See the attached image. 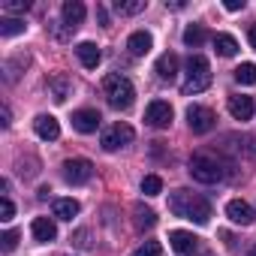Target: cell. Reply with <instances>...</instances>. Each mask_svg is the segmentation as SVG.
Returning a JSON list of instances; mask_svg holds the SVG:
<instances>
[{"label":"cell","instance_id":"22","mask_svg":"<svg viewBox=\"0 0 256 256\" xmlns=\"http://www.w3.org/2000/svg\"><path fill=\"white\" fill-rule=\"evenodd\" d=\"M133 223H136V229H151V226L157 223V214L139 202V205L133 208Z\"/></svg>","mask_w":256,"mask_h":256},{"label":"cell","instance_id":"17","mask_svg":"<svg viewBox=\"0 0 256 256\" xmlns=\"http://www.w3.org/2000/svg\"><path fill=\"white\" fill-rule=\"evenodd\" d=\"M30 232H34V238L42 241V244H48V241L58 238V226H54V220H48V217H36L34 226H30Z\"/></svg>","mask_w":256,"mask_h":256},{"label":"cell","instance_id":"6","mask_svg":"<svg viewBox=\"0 0 256 256\" xmlns=\"http://www.w3.org/2000/svg\"><path fill=\"white\" fill-rule=\"evenodd\" d=\"M187 124H190V130L193 133H211L214 130V124H217V114L208 108V106H190L187 108Z\"/></svg>","mask_w":256,"mask_h":256},{"label":"cell","instance_id":"4","mask_svg":"<svg viewBox=\"0 0 256 256\" xmlns=\"http://www.w3.org/2000/svg\"><path fill=\"white\" fill-rule=\"evenodd\" d=\"M184 70H187V82H184V94L190 96V94H202L208 84H211V64H208V58H202V54H190L187 58V64H184Z\"/></svg>","mask_w":256,"mask_h":256},{"label":"cell","instance_id":"7","mask_svg":"<svg viewBox=\"0 0 256 256\" xmlns=\"http://www.w3.org/2000/svg\"><path fill=\"white\" fill-rule=\"evenodd\" d=\"M64 178L70 184H88L94 178V163L84 160V157H72V160L64 163Z\"/></svg>","mask_w":256,"mask_h":256},{"label":"cell","instance_id":"19","mask_svg":"<svg viewBox=\"0 0 256 256\" xmlns=\"http://www.w3.org/2000/svg\"><path fill=\"white\" fill-rule=\"evenodd\" d=\"M48 90H52L54 102H66V96L72 94V82L66 76H52L48 78Z\"/></svg>","mask_w":256,"mask_h":256},{"label":"cell","instance_id":"37","mask_svg":"<svg viewBox=\"0 0 256 256\" xmlns=\"http://www.w3.org/2000/svg\"><path fill=\"white\" fill-rule=\"evenodd\" d=\"M205 256H211V253H205Z\"/></svg>","mask_w":256,"mask_h":256},{"label":"cell","instance_id":"23","mask_svg":"<svg viewBox=\"0 0 256 256\" xmlns=\"http://www.w3.org/2000/svg\"><path fill=\"white\" fill-rule=\"evenodd\" d=\"M24 30H28L24 18H12V16L0 18V36H18V34H24Z\"/></svg>","mask_w":256,"mask_h":256},{"label":"cell","instance_id":"36","mask_svg":"<svg viewBox=\"0 0 256 256\" xmlns=\"http://www.w3.org/2000/svg\"><path fill=\"white\" fill-rule=\"evenodd\" d=\"M247 256H256V247H253V250H250V253H247Z\"/></svg>","mask_w":256,"mask_h":256},{"label":"cell","instance_id":"29","mask_svg":"<svg viewBox=\"0 0 256 256\" xmlns=\"http://www.w3.org/2000/svg\"><path fill=\"white\" fill-rule=\"evenodd\" d=\"M12 217H16V205H12V199H10V196H4V199H0V220L10 223Z\"/></svg>","mask_w":256,"mask_h":256},{"label":"cell","instance_id":"11","mask_svg":"<svg viewBox=\"0 0 256 256\" xmlns=\"http://www.w3.org/2000/svg\"><path fill=\"white\" fill-rule=\"evenodd\" d=\"M34 133H36L42 142H54V139L60 136V124H58V118H52V114H36V118H34Z\"/></svg>","mask_w":256,"mask_h":256},{"label":"cell","instance_id":"33","mask_svg":"<svg viewBox=\"0 0 256 256\" xmlns=\"http://www.w3.org/2000/svg\"><path fill=\"white\" fill-rule=\"evenodd\" d=\"M96 18H100V24H106V28H108V16H106V10H102V6H96Z\"/></svg>","mask_w":256,"mask_h":256},{"label":"cell","instance_id":"16","mask_svg":"<svg viewBox=\"0 0 256 256\" xmlns=\"http://www.w3.org/2000/svg\"><path fill=\"white\" fill-rule=\"evenodd\" d=\"M76 54H78V60H82L84 70H96V64L102 60L96 42H78V46H76Z\"/></svg>","mask_w":256,"mask_h":256},{"label":"cell","instance_id":"5","mask_svg":"<svg viewBox=\"0 0 256 256\" xmlns=\"http://www.w3.org/2000/svg\"><path fill=\"white\" fill-rule=\"evenodd\" d=\"M133 126L130 124H112L108 130L102 133V139H100V145H102V151H118V148H126L133 142Z\"/></svg>","mask_w":256,"mask_h":256},{"label":"cell","instance_id":"2","mask_svg":"<svg viewBox=\"0 0 256 256\" xmlns=\"http://www.w3.org/2000/svg\"><path fill=\"white\" fill-rule=\"evenodd\" d=\"M187 172L199 184H220L229 175V163L220 154H214V151H199V154L190 157V169Z\"/></svg>","mask_w":256,"mask_h":256},{"label":"cell","instance_id":"30","mask_svg":"<svg viewBox=\"0 0 256 256\" xmlns=\"http://www.w3.org/2000/svg\"><path fill=\"white\" fill-rule=\"evenodd\" d=\"M0 241H4V244H0V247H4V253H12L16 244H18V232L10 229V232H4V238H0Z\"/></svg>","mask_w":256,"mask_h":256},{"label":"cell","instance_id":"20","mask_svg":"<svg viewBox=\"0 0 256 256\" xmlns=\"http://www.w3.org/2000/svg\"><path fill=\"white\" fill-rule=\"evenodd\" d=\"M52 211H54L58 220H72L78 214V202L76 199H54L52 202Z\"/></svg>","mask_w":256,"mask_h":256},{"label":"cell","instance_id":"18","mask_svg":"<svg viewBox=\"0 0 256 256\" xmlns=\"http://www.w3.org/2000/svg\"><path fill=\"white\" fill-rule=\"evenodd\" d=\"M151 46H154V40H151L148 30H136V34H130V40H126V48H130V54H136V58L148 54Z\"/></svg>","mask_w":256,"mask_h":256},{"label":"cell","instance_id":"34","mask_svg":"<svg viewBox=\"0 0 256 256\" xmlns=\"http://www.w3.org/2000/svg\"><path fill=\"white\" fill-rule=\"evenodd\" d=\"M12 124V112H10V106H4V126H10Z\"/></svg>","mask_w":256,"mask_h":256},{"label":"cell","instance_id":"12","mask_svg":"<svg viewBox=\"0 0 256 256\" xmlns=\"http://www.w3.org/2000/svg\"><path fill=\"white\" fill-rule=\"evenodd\" d=\"M84 4L82 0H66V4L60 6V18H64V28H70V30H76L82 22H84Z\"/></svg>","mask_w":256,"mask_h":256},{"label":"cell","instance_id":"31","mask_svg":"<svg viewBox=\"0 0 256 256\" xmlns=\"http://www.w3.org/2000/svg\"><path fill=\"white\" fill-rule=\"evenodd\" d=\"M4 10H6V12H28L30 4H28V0H6Z\"/></svg>","mask_w":256,"mask_h":256},{"label":"cell","instance_id":"3","mask_svg":"<svg viewBox=\"0 0 256 256\" xmlns=\"http://www.w3.org/2000/svg\"><path fill=\"white\" fill-rule=\"evenodd\" d=\"M102 94H106V100H108L112 108H130L133 100H136L133 82L126 78V76H120V72H108L102 78Z\"/></svg>","mask_w":256,"mask_h":256},{"label":"cell","instance_id":"28","mask_svg":"<svg viewBox=\"0 0 256 256\" xmlns=\"http://www.w3.org/2000/svg\"><path fill=\"white\" fill-rule=\"evenodd\" d=\"M133 256H163V247H160V241H145Z\"/></svg>","mask_w":256,"mask_h":256},{"label":"cell","instance_id":"1","mask_svg":"<svg viewBox=\"0 0 256 256\" xmlns=\"http://www.w3.org/2000/svg\"><path fill=\"white\" fill-rule=\"evenodd\" d=\"M169 211L175 217H184V220H193L199 226H205L211 220V202L199 193H190V190H175L169 196Z\"/></svg>","mask_w":256,"mask_h":256},{"label":"cell","instance_id":"26","mask_svg":"<svg viewBox=\"0 0 256 256\" xmlns=\"http://www.w3.org/2000/svg\"><path fill=\"white\" fill-rule=\"evenodd\" d=\"M142 193L145 196H160L163 193V178L160 175H145L142 178Z\"/></svg>","mask_w":256,"mask_h":256},{"label":"cell","instance_id":"10","mask_svg":"<svg viewBox=\"0 0 256 256\" xmlns=\"http://www.w3.org/2000/svg\"><path fill=\"white\" fill-rule=\"evenodd\" d=\"M226 217H229L232 223H238V226H250V223L256 220V211H253L244 199H232V202H226Z\"/></svg>","mask_w":256,"mask_h":256},{"label":"cell","instance_id":"24","mask_svg":"<svg viewBox=\"0 0 256 256\" xmlns=\"http://www.w3.org/2000/svg\"><path fill=\"white\" fill-rule=\"evenodd\" d=\"M205 40H208V30H205L202 24H187V30H184V42H187L190 48H199Z\"/></svg>","mask_w":256,"mask_h":256},{"label":"cell","instance_id":"13","mask_svg":"<svg viewBox=\"0 0 256 256\" xmlns=\"http://www.w3.org/2000/svg\"><path fill=\"white\" fill-rule=\"evenodd\" d=\"M169 244H172L175 253H193L199 247V238L193 232H187V229H172L169 232Z\"/></svg>","mask_w":256,"mask_h":256},{"label":"cell","instance_id":"25","mask_svg":"<svg viewBox=\"0 0 256 256\" xmlns=\"http://www.w3.org/2000/svg\"><path fill=\"white\" fill-rule=\"evenodd\" d=\"M145 6H148L145 0H114V12H120V16H136Z\"/></svg>","mask_w":256,"mask_h":256},{"label":"cell","instance_id":"9","mask_svg":"<svg viewBox=\"0 0 256 256\" xmlns=\"http://www.w3.org/2000/svg\"><path fill=\"white\" fill-rule=\"evenodd\" d=\"M100 124H102V118H100L96 108H78V112L72 114V130L82 133V136L96 133V130H100Z\"/></svg>","mask_w":256,"mask_h":256},{"label":"cell","instance_id":"21","mask_svg":"<svg viewBox=\"0 0 256 256\" xmlns=\"http://www.w3.org/2000/svg\"><path fill=\"white\" fill-rule=\"evenodd\" d=\"M214 48H217L220 58H232V54L238 52V40H235L232 34H217V36H214Z\"/></svg>","mask_w":256,"mask_h":256},{"label":"cell","instance_id":"15","mask_svg":"<svg viewBox=\"0 0 256 256\" xmlns=\"http://www.w3.org/2000/svg\"><path fill=\"white\" fill-rule=\"evenodd\" d=\"M157 76L163 82H175L178 78V54L175 52H166L157 58Z\"/></svg>","mask_w":256,"mask_h":256},{"label":"cell","instance_id":"8","mask_svg":"<svg viewBox=\"0 0 256 256\" xmlns=\"http://www.w3.org/2000/svg\"><path fill=\"white\" fill-rule=\"evenodd\" d=\"M172 106L166 102V100H154V102H148V108H145V124H151L154 130H166V126L172 124Z\"/></svg>","mask_w":256,"mask_h":256},{"label":"cell","instance_id":"27","mask_svg":"<svg viewBox=\"0 0 256 256\" xmlns=\"http://www.w3.org/2000/svg\"><path fill=\"white\" fill-rule=\"evenodd\" d=\"M235 82L238 84H256V64H241L235 70Z\"/></svg>","mask_w":256,"mask_h":256},{"label":"cell","instance_id":"35","mask_svg":"<svg viewBox=\"0 0 256 256\" xmlns=\"http://www.w3.org/2000/svg\"><path fill=\"white\" fill-rule=\"evenodd\" d=\"M247 40H250V46H253V48H256V24H253V28H250V34H247Z\"/></svg>","mask_w":256,"mask_h":256},{"label":"cell","instance_id":"32","mask_svg":"<svg viewBox=\"0 0 256 256\" xmlns=\"http://www.w3.org/2000/svg\"><path fill=\"white\" fill-rule=\"evenodd\" d=\"M223 6H226L229 12H241V10H244L247 4H244V0H226V4H223Z\"/></svg>","mask_w":256,"mask_h":256},{"label":"cell","instance_id":"14","mask_svg":"<svg viewBox=\"0 0 256 256\" xmlns=\"http://www.w3.org/2000/svg\"><path fill=\"white\" fill-rule=\"evenodd\" d=\"M229 114L235 120H250L253 118V96H244V94L229 96Z\"/></svg>","mask_w":256,"mask_h":256}]
</instances>
